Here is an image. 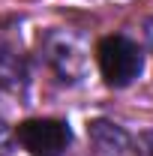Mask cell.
Segmentation results:
<instances>
[{"instance_id": "5", "label": "cell", "mask_w": 153, "mask_h": 156, "mask_svg": "<svg viewBox=\"0 0 153 156\" xmlns=\"http://www.w3.org/2000/svg\"><path fill=\"white\" fill-rule=\"evenodd\" d=\"M135 156H153V129H147V132H141V135H138Z\"/></svg>"}, {"instance_id": "4", "label": "cell", "mask_w": 153, "mask_h": 156, "mask_svg": "<svg viewBox=\"0 0 153 156\" xmlns=\"http://www.w3.org/2000/svg\"><path fill=\"white\" fill-rule=\"evenodd\" d=\"M45 51H48V60L57 66V72L66 75V78H72L75 72H81V66H84V57L81 54H72V39L63 36V33H54V36L48 39Z\"/></svg>"}, {"instance_id": "3", "label": "cell", "mask_w": 153, "mask_h": 156, "mask_svg": "<svg viewBox=\"0 0 153 156\" xmlns=\"http://www.w3.org/2000/svg\"><path fill=\"white\" fill-rule=\"evenodd\" d=\"M87 135L93 141V147L99 150L102 156H126L129 153V135L114 126V123H108V120H93V123H87Z\"/></svg>"}, {"instance_id": "6", "label": "cell", "mask_w": 153, "mask_h": 156, "mask_svg": "<svg viewBox=\"0 0 153 156\" xmlns=\"http://www.w3.org/2000/svg\"><path fill=\"white\" fill-rule=\"evenodd\" d=\"M147 39H150V45H153V21L147 24Z\"/></svg>"}, {"instance_id": "2", "label": "cell", "mask_w": 153, "mask_h": 156, "mask_svg": "<svg viewBox=\"0 0 153 156\" xmlns=\"http://www.w3.org/2000/svg\"><path fill=\"white\" fill-rule=\"evenodd\" d=\"M15 138L18 144L33 156H60L69 141H72V132H69V123L63 120H54V117H36V120H24L15 129Z\"/></svg>"}, {"instance_id": "1", "label": "cell", "mask_w": 153, "mask_h": 156, "mask_svg": "<svg viewBox=\"0 0 153 156\" xmlns=\"http://www.w3.org/2000/svg\"><path fill=\"white\" fill-rule=\"evenodd\" d=\"M96 63H99V72H102L108 87H126V84H132L135 78L141 75L144 57H141V48L129 36L117 33V36L99 39Z\"/></svg>"}]
</instances>
